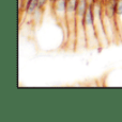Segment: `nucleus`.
<instances>
[{
	"instance_id": "1",
	"label": "nucleus",
	"mask_w": 122,
	"mask_h": 122,
	"mask_svg": "<svg viewBox=\"0 0 122 122\" xmlns=\"http://www.w3.org/2000/svg\"><path fill=\"white\" fill-rule=\"evenodd\" d=\"M84 27H85L87 46L90 47V48L100 46L97 28H95V17H94L93 3H90L88 11H87V13L85 15V18H84Z\"/></svg>"
},
{
	"instance_id": "2",
	"label": "nucleus",
	"mask_w": 122,
	"mask_h": 122,
	"mask_svg": "<svg viewBox=\"0 0 122 122\" xmlns=\"http://www.w3.org/2000/svg\"><path fill=\"white\" fill-rule=\"evenodd\" d=\"M39 9V0H26L25 14L28 16H34Z\"/></svg>"
}]
</instances>
